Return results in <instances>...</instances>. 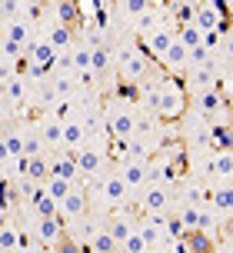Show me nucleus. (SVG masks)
I'll list each match as a JSON object with an SVG mask.
<instances>
[{
	"mask_svg": "<svg viewBox=\"0 0 233 253\" xmlns=\"http://www.w3.org/2000/svg\"><path fill=\"white\" fill-rule=\"evenodd\" d=\"M30 210H34V213H37V216H60V203H57V200H50V197H47V193L40 190L37 203H34Z\"/></svg>",
	"mask_w": 233,
	"mask_h": 253,
	"instance_id": "nucleus-34",
	"label": "nucleus"
},
{
	"mask_svg": "<svg viewBox=\"0 0 233 253\" xmlns=\"http://www.w3.org/2000/svg\"><path fill=\"white\" fill-rule=\"evenodd\" d=\"M210 207L230 220L233 216V183H217V187H210Z\"/></svg>",
	"mask_w": 233,
	"mask_h": 253,
	"instance_id": "nucleus-22",
	"label": "nucleus"
},
{
	"mask_svg": "<svg viewBox=\"0 0 233 253\" xmlns=\"http://www.w3.org/2000/svg\"><path fill=\"white\" fill-rule=\"evenodd\" d=\"M187 243H190V253H213L217 250V243H213V233H190L187 237Z\"/></svg>",
	"mask_w": 233,
	"mask_h": 253,
	"instance_id": "nucleus-33",
	"label": "nucleus"
},
{
	"mask_svg": "<svg viewBox=\"0 0 233 253\" xmlns=\"http://www.w3.org/2000/svg\"><path fill=\"white\" fill-rule=\"evenodd\" d=\"M50 173L53 177H60L67 180V183H74V187H80V167H77V153H70V150H57L50 157Z\"/></svg>",
	"mask_w": 233,
	"mask_h": 253,
	"instance_id": "nucleus-15",
	"label": "nucleus"
},
{
	"mask_svg": "<svg viewBox=\"0 0 233 253\" xmlns=\"http://www.w3.org/2000/svg\"><path fill=\"white\" fill-rule=\"evenodd\" d=\"M154 7L156 3H150V0H123V3H120V13H123V17H133V20H143Z\"/></svg>",
	"mask_w": 233,
	"mask_h": 253,
	"instance_id": "nucleus-31",
	"label": "nucleus"
},
{
	"mask_svg": "<svg viewBox=\"0 0 233 253\" xmlns=\"http://www.w3.org/2000/svg\"><path fill=\"white\" fill-rule=\"evenodd\" d=\"M27 247V237L20 233V227L13 223L10 216H3V227H0V253H17Z\"/></svg>",
	"mask_w": 233,
	"mask_h": 253,
	"instance_id": "nucleus-21",
	"label": "nucleus"
},
{
	"mask_svg": "<svg viewBox=\"0 0 233 253\" xmlns=\"http://www.w3.org/2000/svg\"><path fill=\"white\" fill-rule=\"evenodd\" d=\"M223 247H227V250H230V253H233V240H227V243H223Z\"/></svg>",
	"mask_w": 233,
	"mask_h": 253,
	"instance_id": "nucleus-39",
	"label": "nucleus"
},
{
	"mask_svg": "<svg viewBox=\"0 0 233 253\" xmlns=\"http://www.w3.org/2000/svg\"><path fill=\"white\" fill-rule=\"evenodd\" d=\"M213 253H230V250H227V247H217V250H213Z\"/></svg>",
	"mask_w": 233,
	"mask_h": 253,
	"instance_id": "nucleus-40",
	"label": "nucleus"
},
{
	"mask_svg": "<svg viewBox=\"0 0 233 253\" xmlns=\"http://www.w3.org/2000/svg\"><path fill=\"white\" fill-rule=\"evenodd\" d=\"M37 130H40V137H43L47 147L64 150V117L60 114H43V120H40Z\"/></svg>",
	"mask_w": 233,
	"mask_h": 253,
	"instance_id": "nucleus-19",
	"label": "nucleus"
},
{
	"mask_svg": "<svg viewBox=\"0 0 233 253\" xmlns=\"http://www.w3.org/2000/svg\"><path fill=\"white\" fill-rule=\"evenodd\" d=\"M50 90L57 93V100L67 103V100H74L80 93V77L74 74V70H53L50 74Z\"/></svg>",
	"mask_w": 233,
	"mask_h": 253,
	"instance_id": "nucleus-18",
	"label": "nucleus"
},
{
	"mask_svg": "<svg viewBox=\"0 0 233 253\" xmlns=\"http://www.w3.org/2000/svg\"><path fill=\"white\" fill-rule=\"evenodd\" d=\"M183 114H190V93H187L183 84L167 80V84H163V93H160V100H156L154 117H160V120H177V117H183Z\"/></svg>",
	"mask_w": 233,
	"mask_h": 253,
	"instance_id": "nucleus-3",
	"label": "nucleus"
},
{
	"mask_svg": "<svg viewBox=\"0 0 233 253\" xmlns=\"http://www.w3.org/2000/svg\"><path fill=\"white\" fill-rule=\"evenodd\" d=\"M93 197H97V203L100 207H127L130 203V187L123 183V177L116 173V170H110V173H104V177H97V187H93Z\"/></svg>",
	"mask_w": 233,
	"mask_h": 253,
	"instance_id": "nucleus-5",
	"label": "nucleus"
},
{
	"mask_svg": "<svg viewBox=\"0 0 233 253\" xmlns=\"http://www.w3.org/2000/svg\"><path fill=\"white\" fill-rule=\"evenodd\" d=\"M50 10H53V17H57L60 24L74 27V20L80 17V3H74V0H60V3H50Z\"/></svg>",
	"mask_w": 233,
	"mask_h": 253,
	"instance_id": "nucleus-28",
	"label": "nucleus"
},
{
	"mask_svg": "<svg viewBox=\"0 0 233 253\" xmlns=\"http://www.w3.org/2000/svg\"><path fill=\"white\" fill-rule=\"evenodd\" d=\"M116 173L123 177V183L130 187V193L150 187V160H120Z\"/></svg>",
	"mask_w": 233,
	"mask_h": 253,
	"instance_id": "nucleus-12",
	"label": "nucleus"
},
{
	"mask_svg": "<svg viewBox=\"0 0 233 253\" xmlns=\"http://www.w3.org/2000/svg\"><path fill=\"white\" fill-rule=\"evenodd\" d=\"M87 143H90V140H87V117L67 114L64 117V150L80 153Z\"/></svg>",
	"mask_w": 233,
	"mask_h": 253,
	"instance_id": "nucleus-11",
	"label": "nucleus"
},
{
	"mask_svg": "<svg viewBox=\"0 0 233 253\" xmlns=\"http://www.w3.org/2000/svg\"><path fill=\"white\" fill-rule=\"evenodd\" d=\"M140 120H143L140 110H137L127 97H114V100L107 103V126H110V133H114L120 143L140 137Z\"/></svg>",
	"mask_w": 233,
	"mask_h": 253,
	"instance_id": "nucleus-2",
	"label": "nucleus"
},
{
	"mask_svg": "<svg viewBox=\"0 0 233 253\" xmlns=\"http://www.w3.org/2000/svg\"><path fill=\"white\" fill-rule=\"evenodd\" d=\"M114 67V50L107 47H93V63H90V74L93 77H104L107 70Z\"/></svg>",
	"mask_w": 233,
	"mask_h": 253,
	"instance_id": "nucleus-30",
	"label": "nucleus"
},
{
	"mask_svg": "<svg viewBox=\"0 0 233 253\" xmlns=\"http://www.w3.org/2000/svg\"><path fill=\"white\" fill-rule=\"evenodd\" d=\"M137 227H140V233H143V240H147V247H150V250H160V243L170 240V237H167L170 216H167V213L143 216V220H137Z\"/></svg>",
	"mask_w": 233,
	"mask_h": 253,
	"instance_id": "nucleus-13",
	"label": "nucleus"
},
{
	"mask_svg": "<svg viewBox=\"0 0 233 253\" xmlns=\"http://www.w3.org/2000/svg\"><path fill=\"white\" fill-rule=\"evenodd\" d=\"M87 250H90V253H116V250H120V243L114 240V233H110L107 227H100L97 233H93V240H90Z\"/></svg>",
	"mask_w": 233,
	"mask_h": 253,
	"instance_id": "nucleus-25",
	"label": "nucleus"
},
{
	"mask_svg": "<svg viewBox=\"0 0 233 253\" xmlns=\"http://www.w3.org/2000/svg\"><path fill=\"white\" fill-rule=\"evenodd\" d=\"M183 87L190 97L196 93H207V90H220V70H217V63H207V67H190L187 74H183Z\"/></svg>",
	"mask_w": 233,
	"mask_h": 253,
	"instance_id": "nucleus-8",
	"label": "nucleus"
},
{
	"mask_svg": "<svg viewBox=\"0 0 233 253\" xmlns=\"http://www.w3.org/2000/svg\"><path fill=\"white\" fill-rule=\"evenodd\" d=\"M217 227H220L217 210H213V207H203V210H200V223H196V230H200V233H217ZM196 230H194V233H196Z\"/></svg>",
	"mask_w": 233,
	"mask_h": 253,
	"instance_id": "nucleus-35",
	"label": "nucleus"
},
{
	"mask_svg": "<svg viewBox=\"0 0 233 253\" xmlns=\"http://www.w3.org/2000/svg\"><path fill=\"white\" fill-rule=\"evenodd\" d=\"M37 97V87L30 84L27 74H13V77H3V110L10 117L13 107H27V103Z\"/></svg>",
	"mask_w": 233,
	"mask_h": 253,
	"instance_id": "nucleus-7",
	"label": "nucleus"
},
{
	"mask_svg": "<svg viewBox=\"0 0 233 253\" xmlns=\"http://www.w3.org/2000/svg\"><path fill=\"white\" fill-rule=\"evenodd\" d=\"M70 190H74V183H67V180L53 177V173H50V180L43 183V193H47L50 200H57V203H64L67 197H70Z\"/></svg>",
	"mask_w": 233,
	"mask_h": 253,
	"instance_id": "nucleus-29",
	"label": "nucleus"
},
{
	"mask_svg": "<svg viewBox=\"0 0 233 253\" xmlns=\"http://www.w3.org/2000/svg\"><path fill=\"white\" fill-rule=\"evenodd\" d=\"M140 43H143V50L150 53V60H160V63H163V57L170 53V47L177 43V30H170L167 24H160L156 30H150Z\"/></svg>",
	"mask_w": 233,
	"mask_h": 253,
	"instance_id": "nucleus-9",
	"label": "nucleus"
},
{
	"mask_svg": "<svg viewBox=\"0 0 233 253\" xmlns=\"http://www.w3.org/2000/svg\"><path fill=\"white\" fill-rule=\"evenodd\" d=\"M77 167H80L83 177H104V150L93 147V143H87V147L77 153Z\"/></svg>",
	"mask_w": 233,
	"mask_h": 253,
	"instance_id": "nucleus-20",
	"label": "nucleus"
},
{
	"mask_svg": "<svg viewBox=\"0 0 233 253\" xmlns=\"http://www.w3.org/2000/svg\"><path fill=\"white\" fill-rule=\"evenodd\" d=\"M223 233H227V240H233V216L227 220V223H223Z\"/></svg>",
	"mask_w": 233,
	"mask_h": 253,
	"instance_id": "nucleus-38",
	"label": "nucleus"
},
{
	"mask_svg": "<svg viewBox=\"0 0 233 253\" xmlns=\"http://www.w3.org/2000/svg\"><path fill=\"white\" fill-rule=\"evenodd\" d=\"M24 177H30L34 183H40V187H43V183L50 180V157H37V160H30Z\"/></svg>",
	"mask_w": 233,
	"mask_h": 253,
	"instance_id": "nucleus-27",
	"label": "nucleus"
},
{
	"mask_svg": "<svg viewBox=\"0 0 233 253\" xmlns=\"http://www.w3.org/2000/svg\"><path fill=\"white\" fill-rule=\"evenodd\" d=\"M203 37H207V34H203V30H200L196 24L177 27V40H180L187 50H196V47H203Z\"/></svg>",
	"mask_w": 233,
	"mask_h": 253,
	"instance_id": "nucleus-26",
	"label": "nucleus"
},
{
	"mask_svg": "<svg viewBox=\"0 0 233 253\" xmlns=\"http://www.w3.org/2000/svg\"><path fill=\"white\" fill-rule=\"evenodd\" d=\"M170 203H173V197H170L167 183H150L140 197V210H143V216H156V213H167Z\"/></svg>",
	"mask_w": 233,
	"mask_h": 253,
	"instance_id": "nucleus-10",
	"label": "nucleus"
},
{
	"mask_svg": "<svg viewBox=\"0 0 233 253\" xmlns=\"http://www.w3.org/2000/svg\"><path fill=\"white\" fill-rule=\"evenodd\" d=\"M30 240H37L43 250L50 247V250H60L67 240V223L60 216H37L30 220Z\"/></svg>",
	"mask_w": 233,
	"mask_h": 253,
	"instance_id": "nucleus-4",
	"label": "nucleus"
},
{
	"mask_svg": "<svg viewBox=\"0 0 233 253\" xmlns=\"http://www.w3.org/2000/svg\"><path fill=\"white\" fill-rule=\"evenodd\" d=\"M230 183H233V173H230Z\"/></svg>",
	"mask_w": 233,
	"mask_h": 253,
	"instance_id": "nucleus-42",
	"label": "nucleus"
},
{
	"mask_svg": "<svg viewBox=\"0 0 233 253\" xmlns=\"http://www.w3.org/2000/svg\"><path fill=\"white\" fill-rule=\"evenodd\" d=\"M150 253H163V250H150Z\"/></svg>",
	"mask_w": 233,
	"mask_h": 253,
	"instance_id": "nucleus-41",
	"label": "nucleus"
},
{
	"mask_svg": "<svg viewBox=\"0 0 233 253\" xmlns=\"http://www.w3.org/2000/svg\"><path fill=\"white\" fill-rule=\"evenodd\" d=\"M90 210V200H87V190L83 187H74L70 190V197L60 203V220L64 223H74V220H83Z\"/></svg>",
	"mask_w": 233,
	"mask_h": 253,
	"instance_id": "nucleus-17",
	"label": "nucleus"
},
{
	"mask_svg": "<svg viewBox=\"0 0 233 253\" xmlns=\"http://www.w3.org/2000/svg\"><path fill=\"white\" fill-rule=\"evenodd\" d=\"M173 10H177V20H180V27L196 24V3H173Z\"/></svg>",
	"mask_w": 233,
	"mask_h": 253,
	"instance_id": "nucleus-36",
	"label": "nucleus"
},
{
	"mask_svg": "<svg viewBox=\"0 0 233 253\" xmlns=\"http://www.w3.org/2000/svg\"><path fill=\"white\" fill-rule=\"evenodd\" d=\"M163 67H167L170 74H187V70H190V50L183 47L180 40H177V43L170 47V53L163 57Z\"/></svg>",
	"mask_w": 233,
	"mask_h": 253,
	"instance_id": "nucleus-23",
	"label": "nucleus"
},
{
	"mask_svg": "<svg viewBox=\"0 0 233 253\" xmlns=\"http://www.w3.org/2000/svg\"><path fill=\"white\" fill-rule=\"evenodd\" d=\"M223 13H227V3H196V27L203 34H223Z\"/></svg>",
	"mask_w": 233,
	"mask_h": 253,
	"instance_id": "nucleus-14",
	"label": "nucleus"
},
{
	"mask_svg": "<svg viewBox=\"0 0 233 253\" xmlns=\"http://www.w3.org/2000/svg\"><path fill=\"white\" fill-rule=\"evenodd\" d=\"M220 53L227 57V60H233V34H227V37H223V47H220Z\"/></svg>",
	"mask_w": 233,
	"mask_h": 253,
	"instance_id": "nucleus-37",
	"label": "nucleus"
},
{
	"mask_svg": "<svg viewBox=\"0 0 233 253\" xmlns=\"http://www.w3.org/2000/svg\"><path fill=\"white\" fill-rule=\"evenodd\" d=\"M190 110L200 117H207V120H213L217 114H223L227 110V97H223L220 90H207V93H196V97H190Z\"/></svg>",
	"mask_w": 233,
	"mask_h": 253,
	"instance_id": "nucleus-16",
	"label": "nucleus"
},
{
	"mask_svg": "<svg viewBox=\"0 0 233 253\" xmlns=\"http://www.w3.org/2000/svg\"><path fill=\"white\" fill-rule=\"evenodd\" d=\"M114 67H116V74H120V80L130 84V87H143L154 77L150 74V53L143 50V43H137V40H127V43L116 47Z\"/></svg>",
	"mask_w": 233,
	"mask_h": 253,
	"instance_id": "nucleus-1",
	"label": "nucleus"
},
{
	"mask_svg": "<svg viewBox=\"0 0 233 253\" xmlns=\"http://www.w3.org/2000/svg\"><path fill=\"white\" fill-rule=\"evenodd\" d=\"M107 230H110V233H114V240L123 247V243H127V237L137 230V220H130V216L116 213V216H110V220H107Z\"/></svg>",
	"mask_w": 233,
	"mask_h": 253,
	"instance_id": "nucleus-24",
	"label": "nucleus"
},
{
	"mask_svg": "<svg viewBox=\"0 0 233 253\" xmlns=\"http://www.w3.org/2000/svg\"><path fill=\"white\" fill-rule=\"evenodd\" d=\"M40 37L50 40L53 47H57V53L64 57V53H70L74 47H77V40H74V27L60 24L57 17H53L50 7H43V17H40Z\"/></svg>",
	"mask_w": 233,
	"mask_h": 253,
	"instance_id": "nucleus-6",
	"label": "nucleus"
},
{
	"mask_svg": "<svg viewBox=\"0 0 233 253\" xmlns=\"http://www.w3.org/2000/svg\"><path fill=\"white\" fill-rule=\"evenodd\" d=\"M200 210H203V207H194V203H180V207H177V220L187 227V233L196 230V223H200Z\"/></svg>",
	"mask_w": 233,
	"mask_h": 253,
	"instance_id": "nucleus-32",
	"label": "nucleus"
}]
</instances>
